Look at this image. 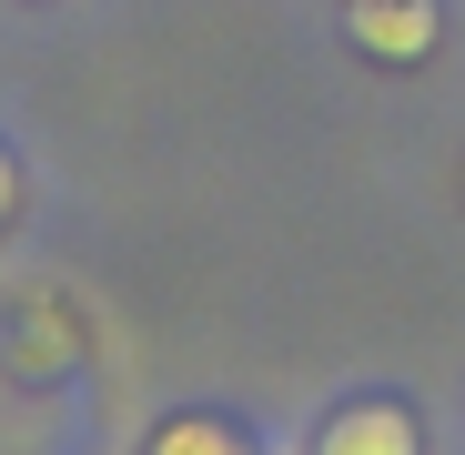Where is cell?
Here are the masks:
<instances>
[{"label":"cell","mask_w":465,"mask_h":455,"mask_svg":"<svg viewBox=\"0 0 465 455\" xmlns=\"http://www.w3.org/2000/svg\"><path fill=\"white\" fill-rule=\"evenodd\" d=\"M344 31H354V51H374V61H425V51H435V0H354Z\"/></svg>","instance_id":"6da1fadb"},{"label":"cell","mask_w":465,"mask_h":455,"mask_svg":"<svg viewBox=\"0 0 465 455\" xmlns=\"http://www.w3.org/2000/svg\"><path fill=\"white\" fill-rule=\"evenodd\" d=\"M11 203H21V173H11V152H0V223H11Z\"/></svg>","instance_id":"277c9868"},{"label":"cell","mask_w":465,"mask_h":455,"mask_svg":"<svg viewBox=\"0 0 465 455\" xmlns=\"http://www.w3.org/2000/svg\"><path fill=\"white\" fill-rule=\"evenodd\" d=\"M152 455H263L232 415H173L163 435H152Z\"/></svg>","instance_id":"3957f363"},{"label":"cell","mask_w":465,"mask_h":455,"mask_svg":"<svg viewBox=\"0 0 465 455\" xmlns=\"http://www.w3.org/2000/svg\"><path fill=\"white\" fill-rule=\"evenodd\" d=\"M314 455H425V435H415L405 405H384V395H374V405H344V415L324 425Z\"/></svg>","instance_id":"7a4b0ae2"}]
</instances>
